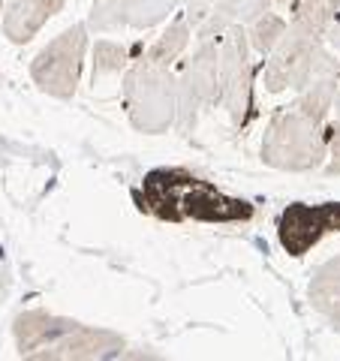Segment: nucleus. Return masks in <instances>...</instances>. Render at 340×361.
Instances as JSON below:
<instances>
[{"label":"nucleus","instance_id":"obj_8","mask_svg":"<svg viewBox=\"0 0 340 361\" xmlns=\"http://www.w3.org/2000/svg\"><path fill=\"white\" fill-rule=\"evenodd\" d=\"M340 232V202H322V205H296L283 208L277 217V241L289 256H308L325 235Z\"/></svg>","mask_w":340,"mask_h":361},{"label":"nucleus","instance_id":"obj_2","mask_svg":"<svg viewBox=\"0 0 340 361\" xmlns=\"http://www.w3.org/2000/svg\"><path fill=\"white\" fill-rule=\"evenodd\" d=\"M328 25H332V9L325 0H296L280 42L265 54L262 85L268 94H283L289 87L298 90L316 49L325 42Z\"/></svg>","mask_w":340,"mask_h":361},{"label":"nucleus","instance_id":"obj_15","mask_svg":"<svg viewBox=\"0 0 340 361\" xmlns=\"http://www.w3.org/2000/svg\"><path fill=\"white\" fill-rule=\"evenodd\" d=\"M310 307L322 316L325 322L340 319V256H332L313 271L308 286Z\"/></svg>","mask_w":340,"mask_h":361},{"label":"nucleus","instance_id":"obj_3","mask_svg":"<svg viewBox=\"0 0 340 361\" xmlns=\"http://www.w3.org/2000/svg\"><path fill=\"white\" fill-rule=\"evenodd\" d=\"M259 157L277 172H313L328 157V123L313 121L296 106L280 109L265 130Z\"/></svg>","mask_w":340,"mask_h":361},{"label":"nucleus","instance_id":"obj_18","mask_svg":"<svg viewBox=\"0 0 340 361\" xmlns=\"http://www.w3.org/2000/svg\"><path fill=\"white\" fill-rule=\"evenodd\" d=\"M127 61H130V54H127V49H123L121 42L97 39V45H94V73H90L94 75V85L99 82V78L127 70Z\"/></svg>","mask_w":340,"mask_h":361},{"label":"nucleus","instance_id":"obj_21","mask_svg":"<svg viewBox=\"0 0 340 361\" xmlns=\"http://www.w3.org/2000/svg\"><path fill=\"white\" fill-rule=\"evenodd\" d=\"M325 45L340 58V21H332V25H328V30H325Z\"/></svg>","mask_w":340,"mask_h":361},{"label":"nucleus","instance_id":"obj_5","mask_svg":"<svg viewBox=\"0 0 340 361\" xmlns=\"http://www.w3.org/2000/svg\"><path fill=\"white\" fill-rule=\"evenodd\" d=\"M217 103H220V37L199 39L196 51L181 63L175 130L181 135L196 133L199 118Z\"/></svg>","mask_w":340,"mask_h":361},{"label":"nucleus","instance_id":"obj_11","mask_svg":"<svg viewBox=\"0 0 340 361\" xmlns=\"http://www.w3.org/2000/svg\"><path fill=\"white\" fill-rule=\"evenodd\" d=\"M337 82H340V58L322 42L313 54L308 73H304V82L298 85V99L292 106L301 109L304 115H310L313 121L328 123L334 94H337Z\"/></svg>","mask_w":340,"mask_h":361},{"label":"nucleus","instance_id":"obj_13","mask_svg":"<svg viewBox=\"0 0 340 361\" xmlns=\"http://www.w3.org/2000/svg\"><path fill=\"white\" fill-rule=\"evenodd\" d=\"M66 0H13L4 9V18H0L4 37L16 45L30 42L42 30L45 21L58 16Z\"/></svg>","mask_w":340,"mask_h":361},{"label":"nucleus","instance_id":"obj_10","mask_svg":"<svg viewBox=\"0 0 340 361\" xmlns=\"http://www.w3.org/2000/svg\"><path fill=\"white\" fill-rule=\"evenodd\" d=\"M178 4H184V0H103L90 9L87 27L97 33H115L121 27L148 30L169 18Z\"/></svg>","mask_w":340,"mask_h":361},{"label":"nucleus","instance_id":"obj_4","mask_svg":"<svg viewBox=\"0 0 340 361\" xmlns=\"http://www.w3.org/2000/svg\"><path fill=\"white\" fill-rule=\"evenodd\" d=\"M123 109L133 123V130L145 135H160L175 127L178 115V78L172 75V66L151 63L148 58L127 66L121 85Z\"/></svg>","mask_w":340,"mask_h":361},{"label":"nucleus","instance_id":"obj_22","mask_svg":"<svg viewBox=\"0 0 340 361\" xmlns=\"http://www.w3.org/2000/svg\"><path fill=\"white\" fill-rule=\"evenodd\" d=\"M332 111L340 118V82H337V94H334V106H332Z\"/></svg>","mask_w":340,"mask_h":361},{"label":"nucleus","instance_id":"obj_16","mask_svg":"<svg viewBox=\"0 0 340 361\" xmlns=\"http://www.w3.org/2000/svg\"><path fill=\"white\" fill-rule=\"evenodd\" d=\"M190 37H193L190 21L184 16H178L175 21H169V27L154 39V45L145 51V58L151 63H160V66H175V61L187 51Z\"/></svg>","mask_w":340,"mask_h":361},{"label":"nucleus","instance_id":"obj_17","mask_svg":"<svg viewBox=\"0 0 340 361\" xmlns=\"http://www.w3.org/2000/svg\"><path fill=\"white\" fill-rule=\"evenodd\" d=\"M244 30H247V39H250V49L265 58V54L280 42L283 30H286V18H280L277 13H271L268 9L265 16H259L256 21H250Z\"/></svg>","mask_w":340,"mask_h":361},{"label":"nucleus","instance_id":"obj_7","mask_svg":"<svg viewBox=\"0 0 340 361\" xmlns=\"http://www.w3.org/2000/svg\"><path fill=\"white\" fill-rule=\"evenodd\" d=\"M244 25H232L220 37V109L241 133L253 115V61Z\"/></svg>","mask_w":340,"mask_h":361},{"label":"nucleus","instance_id":"obj_12","mask_svg":"<svg viewBox=\"0 0 340 361\" xmlns=\"http://www.w3.org/2000/svg\"><path fill=\"white\" fill-rule=\"evenodd\" d=\"M75 319L70 316H58L49 310H25L16 316L13 322V337H16V349L21 358H30L33 353L51 346L54 341H61L63 334H70L75 329Z\"/></svg>","mask_w":340,"mask_h":361},{"label":"nucleus","instance_id":"obj_19","mask_svg":"<svg viewBox=\"0 0 340 361\" xmlns=\"http://www.w3.org/2000/svg\"><path fill=\"white\" fill-rule=\"evenodd\" d=\"M211 6H214V0H184V18L190 21L193 30L205 21V16L211 13Z\"/></svg>","mask_w":340,"mask_h":361},{"label":"nucleus","instance_id":"obj_9","mask_svg":"<svg viewBox=\"0 0 340 361\" xmlns=\"http://www.w3.org/2000/svg\"><path fill=\"white\" fill-rule=\"evenodd\" d=\"M127 353V341L111 331V329H97V325H82L78 322L70 334H63L61 341L51 346L33 353L30 358L40 361H103V358H123Z\"/></svg>","mask_w":340,"mask_h":361},{"label":"nucleus","instance_id":"obj_20","mask_svg":"<svg viewBox=\"0 0 340 361\" xmlns=\"http://www.w3.org/2000/svg\"><path fill=\"white\" fill-rule=\"evenodd\" d=\"M325 175H340V118L334 123V133H332V139H328V157H325Z\"/></svg>","mask_w":340,"mask_h":361},{"label":"nucleus","instance_id":"obj_25","mask_svg":"<svg viewBox=\"0 0 340 361\" xmlns=\"http://www.w3.org/2000/svg\"><path fill=\"white\" fill-rule=\"evenodd\" d=\"M0 13H4V0H0Z\"/></svg>","mask_w":340,"mask_h":361},{"label":"nucleus","instance_id":"obj_1","mask_svg":"<svg viewBox=\"0 0 340 361\" xmlns=\"http://www.w3.org/2000/svg\"><path fill=\"white\" fill-rule=\"evenodd\" d=\"M139 208L163 223H247L253 205L181 166L151 169L139 187Z\"/></svg>","mask_w":340,"mask_h":361},{"label":"nucleus","instance_id":"obj_14","mask_svg":"<svg viewBox=\"0 0 340 361\" xmlns=\"http://www.w3.org/2000/svg\"><path fill=\"white\" fill-rule=\"evenodd\" d=\"M268 9H271V0H214L211 13L193 33H196V39H217L232 25L247 27L259 16H265Z\"/></svg>","mask_w":340,"mask_h":361},{"label":"nucleus","instance_id":"obj_24","mask_svg":"<svg viewBox=\"0 0 340 361\" xmlns=\"http://www.w3.org/2000/svg\"><path fill=\"white\" fill-rule=\"evenodd\" d=\"M328 325H332V329H334V331L340 334V319H334V322H328Z\"/></svg>","mask_w":340,"mask_h":361},{"label":"nucleus","instance_id":"obj_6","mask_svg":"<svg viewBox=\"0 0 340 361\" xmlns=\"http://www.w3.org/2000/svg\"><path fill=\"white\" fill-rule=\"evenodd\" d=\"M85 54H87V25L66 27L30 61L33 85L54 99H73L78 82H82Z\"/></svg>","mask_w":340,"mask_h":361},{"label":"nucleus","instance_id":"obj_23","mask_svg":"<svg viewBox=\"0 0 340 361\" xmlns=\"http://www.w3.org/2000/svg\"><path fill=\"white\" fill-rule=\"evenodd\" d=\"M325 4H328V9H332V16L340 13V0H325Z\"/></svg>","mask_w":340,"mask_h":361}]
</instances>
